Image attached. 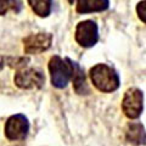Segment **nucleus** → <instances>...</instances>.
<instances>
[{
    "label": "nucleus",
    "instance_id": "obj_1",
    "mask_svg": "<svg viewBox=\"0 0 146 146\" xmlns=\"http://www.w3.org/2000/svg\"><path fill=\"white\" fill-rule=\"evenodd\" d=\"M89 77L93 85L101 93H113L121 85V77L112 66L96 63L89 70Z\"/></svg>",
    "mask_w": 146,
    "mask_h": 146
},
{
    "label": "nucleus",
    "instance_id": "obj_2",
    "mask_svg": "<svg viewBox=\"0 0 146 146\" xmlns=\"http://www.w3.org/2000/svg\"><path fill=\"white\" fill-rule=\"evenodd\" d=\"M48 70L52 86L56 89H65L73 76V60L70 57L63 58L58 55H54L49 60Z\"/></svg>",
    "mask_w": 146,
    "mask_h": 146
},
{
    "label": "nucleus",
    "instance_id": "obj_3",
    "mask_svg": "<svg viewBox=\"0 0 146 146\" xmlns=\"http://www.w3.org/2000/svg\"><path fill=\"white\" fill-rule=\"evenodd\" d=\"M144 110V94L139 88L127 89L122 99V111L129 119H138Z\"/></svg>",
    "mask_w": 146,
    "mask_h": 146
},
{
    "label": "nucleus",
    "instance_id": "obj_4",
    "mask_svg": "<svg viewBox=\"0 0 146 146\" xmlns=\"http://www.w3.org/2000/svg\"><path fill=\"white\" fill-rule=\"evenodd\" d=\"M74 39L79 46L84 49L93 48L99 42V26L93 20H83L77 23Z\"/></svg>",
    "mask_w": 146,
    "mask_h": 146
},
{
    "label": "nucleus",
    "instance_id": "obj_5",
    "mask_svg": "<svg viewBox=\"0 0 146 146\" xmlns=\"http://www.w3.org/2000/svg\"><path fill=\"white\" fill-rule=\"evenodd\" d=\"M5 136L10 141H22L29 133V121L22 113L10 116L5 122Z\"/></svg>",
    "mask_w": 146,
    "mask_h": 146
},
{
    "label": "nucleus",
    "instance_id": "obj_6",
    "mask_svg": "<svg viewBox=\"0 0 146 146\" xmlns=\"http://www.w3.org/2000/svg\"><path fill=\"white\" fill-rule=\"evenodd\" d=\"M13 82L20 89H40L45 84V76L40 70L26 67L16 72Z\"/></svg>",
    "mask_w": 146,
    "mask_h": 146
},
{
    "label": "nucleus",
    "instance_id": "obj_7",
    "mask_svg": "<svg viewBox=\"0 0 146 146\" xmlns=\"http://www.w3.org/2000/svg\"><path fill=\"white\" fill-rule=\"evenodd\" d=\"M23 50L27 55H39L45 52L52 45L51 33H33L23 38Z\"/></svg>",
    "mask_w": 146,
    "mask_h": 146
},
{
    "label": "nucleus",
    "instance_id": "obj_8",
    "mask_svg": "<svg viewBox=\"0 0 146 146\" xmlns=\"http://www.w3.org/2000/svg\"><path fill=\"white\" fill-rule=\"evenodd\" d=\"M125 140L134 146L146 145V130L140 122H129L124 129Z\"/></svg>",
    "mask_w": 146,
    "mask_h": 146
},
{
    "label": "nucleus",
    "instance_id": "obj_9",
    "mask_svg": "<svg viewBox=\"0 0 146 146\" xmlns=\"http://www.w3.org/2000/svg\"><path fill=\"white\" fill-rule=\"evenodd\" d=\"M76 11L80 15L104 12L110 7V0H77Z\"/></svg>",
    "mask_w": 146,
    "mask_h": 146
},
{
    "label": "nucleus",
    "instance_id": "obj_10",
    "mask_svg": "<svg viewBox=\"0 0 146 146\" xmlns=\"http://www.w3.org/2000/svg\"><path fill=\"white\" fill-rule=\"evenodd\" d=\"M73 76H72V82H73V89L78 95H88L90 93L89 86L86 84V77L84 70L79 66L78 62L73 61Z\"/></svg>",
    "mask_w": 146,
    "mask_h": 146
},
{
    "label": "nucleus",
    "instance_id": "obj_11",
    "mask_svg": "<svg viewBox=\"0 0 146 146\" xmlns=\"http://www.w3.org/2000/svg\"><path fill=\"white\" fill-rule=\"evenodd\" d=\"M27 3L32 11L39 17H48L52 11L54 0H27Z\"/></svg>",
    "mask_w": 146,
    "mask_h": 146
},
{
    "label": "nucleus",
    "instance_id": "obj_12",
    "mask_svg": "<svg viewBox=\"0 0 146 146\" xmlns=\"http://www.w3.org/2000/svg\"><path fill=\"white\" fill-rule=\"evenodd\" d=\"M135 11H136V15H138L139 20L146 25V0H141V1L136 4Z\"/></svg>",
    "mask_w": 146,
    "mask_h": 146
},
{
    "label": "nucleus",
    "instance_id": "obj_13",
    "mask_svg": "<svg viewBox=\"0 0 146 146\" xmlns=\"http://www.w3.org/2000/svg\"><path fill=\"white\" fill-rule=\"evenodd\" d=\"M11 9H15V0H0V16H5Z\"/></svg>",
    "mask_w": 146,
    "mask_h": 146
},
{
    "label": "nucleus",
    "instance_id": "obj_14",
    "mask_svg": "<svg viewBox=\"0 0 146 146\" xmlns=\"http://www.w3.org/2000/svg\"><path fill=\"white\" fill-rule=\"evenodd\" d=\"M5 56H3V55H0V71L3 70L4 67H5Z\"/></svg>",
    "mask_w": 146,
    "mask_h": 146
},
{
    "label": "nucleus",
    "instance_id": "obj_15",
    "mask_svg": "<svg viewBox=\"0 0 146 146\" xmlns=\"http://www.w3.org/2000/svg\"><path fill=\"white\" fill-rule=\"evenodd\" d=\"M77 1V0H68V3H70V4H74Z\"/></svg>",
    "mask_w": 146,
    "mask_h": 146
}]
</instances>
